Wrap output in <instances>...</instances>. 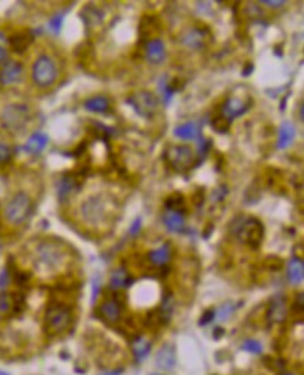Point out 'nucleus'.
Returning <instances> with one entry per match:
<instances>
[{
	"mask_svg": "<svg viewBox=\"0 0 304 375\" xmlns=\"http://www.w3.org/2000/svg\"><path fill=\"white\" fill-rule=\"evenodd\" d=\"M68 257V247L61 240H41L34 249L35 267L45 273L59 271L66 264Z\"/></svg>",
	"mask_w": 304,
	"mask_h": 375,
	"instance_id": "1",
	"label": "nucleus"
},
{
	"mask_svg": "<svg viewBox=\"0 0 304 375\" xmlns=\"http://www.w3.org/2000/svg\"><path fill=\"white\" fill-rule=\"evenodd\" d=\"M114 203H111L108 198L102 194L90 196L83 201L80 205V217L84 224L93 228H101L107 225L112 218L114 211Z\"/></svg>",
	"mask_w": 304,
	"mask_h": 375,
	"instance_id": "2",
	"label": "nucleus"
},
{
	"mask_svg": "<svg viewBox=\"0 0 304 375\" xmlns=\"http://www.w3.org/2000/svg\"><path fill=\"white\" fill-rule=\"evenodd\" d=\"M230 232L244 245L250 246L251 249H258L262 245L265 229L264 224L255 217L241 215L230 222Z\"/></svg>",
	"mask_w": 304,
	"mask_h": 375,
	"instance_id": "3",
	"label": "nucleus"
},
{
	"mask_svg": "<svg viewBox=\"0 0 304 375\" xmlns=\"http://www.w3.org/2000/svg\"><path fill=\"white\" fill-rule=\"evenodd\" d=\"M163 159L177 173H187L196 167V153L187 145H170L164 150Z\"/></svg>",
	"mask_w": 304,
	"mask_h": 375,
	"instance_id": "4",
	"label": "nucleus"
},
{
	"mask_svg": "<svg viewBox=\"0 0 304 375\" xmlns=\"http://www.w3.org/2000/svg\"><path fill=\"white\" fill-rule=\"evenodd\" d=\"M33 214V200L27 193L20 191L14 194L5 207V219L10 225L20 226Z\"/></svg>",
	"mask_w": 304,
	"mask_h": 375,
	"instance_id": "5",
	"label": "nucleus"
},
{
	"mask_svg": "<svg viewBox=\"0 0 304 375\" xmlns=\"http://www.w3.org/2000/svg\"><path fill=\"white\" fill-rule=\"evenodd\" d=\"M44 319H45V328L49 333L61 334L70 328L73 316L68 305L61 302H54L48 305Z\"/></svg>",
	"mask_w": 304,
	"mask_h": 375,
	"instance_id": "6",
	"label": "nucleus"
},
{
	"mask_svg": "<svg viewBox=\"0 0 304 375\" xmlns=\"http://www.w3.org/2000/svg\"><path fill=\"white\" fill-rule=\"evenodd\" d=\"M31 118V113L26 104H9L0 114V124L2 127L12 134H17L26 128V125Z\"/></svg>",
	"mask_w": 304,
	"mask_h": 375,
	"instance_id": "7",
	"label": "nucleus"
},
{
	"mask_svg": "<svg viewBox=\"0 0 304 375\" xmlns=\"http://www.w3.org/2000/svg\"><path fill=\"white\" fill-rule=\"evenodd\" d=\"M31 77L41 89L51 87L58 79V66L54 59L48 55L38 56L31 68Z\"/></svg>",
	"mask_w": 304,
	"mask_h": 375,
	"instance_id": "8",
	"label": "nucleus"
},
{
	"mask_svg": "<svg viewBox=\"0 0 304 375\" xmlns=\"http://www.w3.org/2000/svg\"><path fill=\"white\" fill-rule=\"evenodd\" d=\"M126 102H128V104H130L132 109L135 110L136 114H139L143 118H147V120H151L159 110V100H157L155 93H151L149 90L136 91L133 95L129 96Z\"/></svg>",
	"mask_w": 304,
	"mask_h": 375,
	"instance_id": "9",
	"label": "nucleus"
},
{
	"mask_svg": "<svg viewBox=\"0 0 304 375\" xmlns=\"http://www.w3.org/2000/svg\"><path fill=\"white\" fill-rule=\"evenodd\" d=\"M84 178H86V173H83V170L70 171V173L63 174L59 184H58V194H59V198L62 201L80 190L81 185L84 183Z\"/></svg>",
	"mask_w": 304,
	"mask_h": 375,
	"instance_id": "10",
	"label": "nucleus"
},
{
	"mask_svg": "<svg viewBox=\"0 0 304 375\" xmlns=\"http://www.w3.org/2000/svg\"><path fill=\"white\" fill-rule=\"evenodd\" d=\"M122 295H116L115 294V298H111V300H107L102 302L100 308H98V314L101 316L102 319L108 323H116V322L121 319L122 316V309H123V305H125V297L121 298Z\"/></svg>",
	"mask_w": 304,
	"mask_h": 375,
	"instance_id": "11",
	"label": "nucleus"
},
{
	"mask_svg": "<svg viewBox=\"0 0 304 375\" xmlns=\"http://www.w3.org/2000/svg\"><path fill=\"white\" fill-rule=\"evenodd\" d=\"M163 23L156 14H144L139 23V35L140 40L144 42L151 41L155 38H159V34L162 33Z\"/></svg>",
	"mask_w": 304,
	"mask_h": 375,
	"instance_id": "12",
	"label": "nucleus"
},
{
	"mask_svg": "<svg viewBox=\"0 0 304 375\" xmlns=\"http://www.w3.org/2000/svg\"><path fill=\"white\" fill-rule=\"evenodd\" d=\"M210 37L209 28L205 26L203 27H192L187 30L181 37V42L184 47L191 48V49H201V48L206 47L208 40Z\"/></svg>",
	"mask_w": 304,
	"mask_h": 375,
	"instance_id": "13",
	"label": "nucleus"
},
{
	"mask_svg": "<svg viewBox=\"0 0 304 375\" xmlns=\"http://www.w3.org/2000/svg\"><path fill=\"white\" fill-rule=\"evenodd\" d=\"M251 103L252 100H247L244 102L241 99H237V97H231V99H227L226 103L222 106V116H224L227 120H233L236 117L243 116L244 113H247L248 109H250Z\"/></svg>",
	"mask_w": 304,
	"mask_h": 375,
	"instance_id": "14",
	"label": "nucleus"
},
{
	"mask_svg": "<svg viewBox=\"0 0 304 375\" xmlns=\"http://www.w3.org/2000/svg\"><path fill=\"white\" fill-rule=\"evenodd\" d=\"M144 56L153 65L162 63L166 59L167 51H166V45L162 41V38H155L144 44Z\"/></svg>",
	"mask_w": 304,
	"mask_h": 375,
	"instance_id": "15",
	"label": "nucleus"
},
{
	"mask_svg": "<svg viewBox=\"0 0 304 375\" xmlns=\"http://www.w3.org/2000/svg\"><path fill=\"white\" fill-rule=\"evenodd\" d=\"M23 65L19 61H7L0 69V84L9 86L16 83L23 75Z\"/></svg>",
	"mask_w": 304,
	"mask_h": 375,
	"instance_id": "16",
	"label": "nucleus"
},
{
	"mask_svg": "<svg viewBox=\"0 0 304 375\" xmlns=\"http://www.w3.org/2000/svg\"><path fill=\"white\" fill-rule=\"evenodd\" d=\"M34 41V34L30 30H20L10 37V48L16 54H24Z\"/></svg>",
	"mask_w": 304,
	"mask_h": 375,
	"instance_id": "17",
	"label": "nucleus"
},
{
	"mask_svg": "<svg viewBox=\"0 0 304 375\" xmlns=\"http://www.w3.org/2000/svg\"><path fill=\"white\" fill-rule=\"evenodd\" d=\"M287 315V307H286V298L277 295L275 297L272 302H270L269 308H268V319L273 323H280L286 319Z\"/></svg>",
	"mask_w": 304,
	"mask_h": 375,
	"instance_id": "18",
	"label": "nucleus"
},
{
	"mask_svg": "<svg viewBox=\"0 0 304 375\" xmlns=\"http://www.w3.org/2000/svg\"><path fill=\"white\" fill-rule=\"evenodd\" d=\"M48 142H49V138H48L47 134H44V132H34L31 137L28 138L24 149L27 150L28 153H31V155H40L41 152L47 148Z\"/></svg>",
	"mask_w": 304,
	"mask_h": 375,
	"instance_id": "19",
	"label": "nucleus"
},
{
	"mask_svg": "<svg viewBox=\"0 0 304 375\" xmlns=\"http://www.w3.org/2000/svg\"><path fill=\"white\" fill-rule=\"evenodd\" d=\"M171 259V247H170L169 243H164L160 247H157L155 250H151L149 253V260L150 263L155 267H163L166 266L167 263Z\"/></svg>",
	"mask_w": 304,
	"mask_h": 375,
	"instance_id": "20",
	"label": "nucleus"
},
{
	"mask_svg": "<svg viewBox=\"0 0 304 375\" xmlns=\"http://www.w3.org/2000/svg\"><path fill=\"white\" fill-rule=\"evenodd\" d=\"M286 273H287V278H289L291 284H294V286L300 284L304 278L303 259L293 257L291 260H289V263H287V271Z\"/></svg>",
	"mask_w": 304,
	"mask_h": 375,
	"instance_id": "21",
	"label": "nucleus"
},
{
	"mask_svg": "<svg viewBox=\"0 0 304 375\" xmlns=\"http://www.w3.org/2000/svg\"><path fill=\"white\" fill-rule=\"evenodd\" d=\"M296 137V128L294 125L289 121H286L280 125V130H279V137H277V149H286L289 148L291 143H293V139Z\"/></svg>",
	"mask_w": 304,
	"mask_h": 375,
	"instance_id": "22",
	"label": "nucleus"
},
{
	"mask_svg": "<svg viewBox=\"0 0 304 375\" xmlns=\"http://www.w3.org/2000/svg\"><path fill=\"white\" fill-rule=\"evenodd\" d=\"M163 222L171 232H181L185 228V218L181 212L166 211V214L163 215Z\"/></svg>",
	"mask_w": 304,
	"mask_h": 375,
	"instance_id": "23",
	"label": "nucleus"
},
{
	"mask_svg": "<svg viewBox=\"0 0 304 375\" xmlns=\"http://www.w3.org/2000/svg\"><path fill=\"white\" fill-rule=\"evenodd\" d=\"M84 109L87 111H91V113L104 114V113H108L111 104L105 96H94V97H90L84 102Z\"/></svg>",
	"mask_w": 304,
	"mask_h": 375,
	"instance_id": "24",
	"label": "nucleus"
},
{
	"mask_svg": "<svg viewBox=\"0 0 304 375\" xmlns=\"http://www.w3.org/2000/svg\"><path fill=\"white\" fill-rule=\"evenodd\" d=\"M174 135L181 138L184 141H191V139H198L201 137V128L196 123H187L184 125H180L174 130Z\"/></svg>",
	"mask_w": 304,
	"mask_h": 375,
	"instance_id": "25",
	"label": "nucleus"
},
{
	"mask_svg": "<svg viewBox=\"0 0 304 375\" xmlns=\"http://www.w3.org/2000/svg\"><path fill=\"white\" fill-rule=\"evenodd\" d=\"M133 283V278L130 277V274L125 270V268H119L114 271V274L111 275V280H109V286L112 290H121V288H126L130 284Z\"/></svg>",
	"mask_w": 304,
	"mask_h": 375,
	"instance_id": "26",
	"label": "nucleus"
},
{
	"mask_svg": "<svg viewBox=\"0 0 304 375\" xmlns=\"http://www.w3.org/2000/svg\"><path fill=\"white\" fill-rule=\"evenodd\" d=\"M157 365L162 367L163 369H171L174 367L176 362V357H174V350L171 346H164V347L159 351V354L156 357Z\"/></svg>",
	"mask_w": 304,
	"mask_h": 375,
	"instance_id": "27",
	"label": "nucleus"
},
{
	"mask_svg": "<svg viewBox=\"0 0 304 375\" xmlns=\"http://www.w3.org/2000/svg\"><path fill=\"white\" fill-rule=\"evenodd\" d=\"M164 207L167 211H176L183 214L185 211V198L181 193H173L164 200Z\"/></svg>",
	"mask_w": 304,
	"mask_h": 375,
	"instance_id": "28",
	"label": "nucleus"
},
{
	"mask_svg": "<svg viewBox=\"0 0 304 375\" xmlns=\"http://www.w3.org/2000/svg\"><path fill=\"white\" fill-rule=\"evenodd\" d=\"M10 300H12V314L19 315L26 309V297L21 293L10 294Z\"/></svg>",
	"mask_w": 304,
	"mask_h": 375,
	"instance_id": "29",
	"label": "nucleus"
},
{
	"mask_svg": "<svg viewBox=\"0 0 304 375\" xmlns=\"http://www.w3.org/2000/svg\"><path fill=\"white\" fill-rule=\"evenodd\" d=\"M150 343L146 339H137V340L133 343V353H135L136 358L142 360L146 355L149 354L150 351Z\"/></svg>",
	"mask_w": 304,
	"mask_h": 375,
	"instance_id": "30",
	"label": "nucleus"
},
{
	"mask_svg": "<svg viewBox=\"0 0 304 375\" xmlns=\"http://www.w3.org/2000/svg\"><path fill=\"white\" fill-rule=\"evenodd\" d=\"M230 123H231L230 120H227L226 117L220 114V116H216L212 120L210 125H212V128L216 131V132H219V134H224V132L229 131Z\"/></svg>",
	"mask_w": 304,
	"mask_h": 375,
	"instance_id": "31",
	"label": "nucleus"
},
{
	"mask_svg": "<svg viewBox=\"0 0 304 375\" xmlns=\"http://www.w3.org/2000/svg\"><path fill=\"white\" fill-rule=\"evenodd\" d=\"M196 145H198V155H199V160H202L203 157L208 155V152L212 148V141L209 138H202L199 137L196 139Z\"/></svg>",
	"mask_w": 304,
	"mask_h": 375,
	"instance_id": "32",
	"label": "nucleus"
},
{
	"mask_svg": "<svg viewBox=\"0 0 304 375\" xmlns=\"http://www.w3.org/2000/svg\"><path fill=\"white\" fill-rule=\"evenodd\" d=\"M63 19H65L63 13L55 14L54 17L49 20V23H48V30H49L52 34H59V33H61L62 24H63Z\"/></svg>",
	"mask_w": 304,
	"mask_h": 375,
	"instance_id": "33",
	"label": "nucleus"
},
{
	"mask_svg": "<svg viewBox=\"0 0 304 375\" xmlns=\"http://www.w3.org/2000/svg\"><path fill=\"white\" fill-rule=\"evenodd\" d=\"M159 89H160V93H162V99L164 104H169L171 102V99H173V91L170 90L169 87V83L166 82V77H163L162 80H160V84H159Z\"/></svg>",
	"mask_w": 304,
	"mask_h": 375,
	"instance_id": "34",
	"label": "nucleus"
},
{
	"mask_svg": "<svg viewBox=\"0 0 304 375\" xmlns=\"http://www.w3.org/2000/svg\"><path fill=\"white\" fill-rule=\"evenodd\" d=\"M241 348L248 351V353H252V354H259L262 351V344L257 340H245Z\"/></svg>",
	"mask_w": 304,
	"mask_h": 375,
	"instance_id": "35",
	"label": "nucleus"
},
{
	"mask_svg": "<svg viewBox=\"0 0 304 375\" xmlns=\"http://www.w3.org/2000/svg\"><path fill=\"white\" fill-rule=\"evenodd\" d=\"M12 314V300L9 294L0 295V315Z\"/></svg>",
	"mask_w": 304,
	"mask_h": 375,
	"instance_id": "36",
	"label": "nucleus"
},
{
	"mask_svg": "<svg viewBox=\"0 0 304 375\" xmlns=\"http://www.w3.org/2000/svg\"><path fill=\"white\" fill-rule=\"evenodd\" d=\"M86 9H87V12H90V13H88V17H81V19L86 21L87 24H97V23L101 21V13H100L97 9H93V7L90 6H87Z\"/></svg>",
	"mask_w": 304,
	"mask_h": 375,
	"instance_id": "37",
	"label": "nucleus"
},
{
	"mask_svg": "<svg viewBox=\"0 0 304 375\" xmlns=\"http://www.w3.org/2000/svg\"><path fill=\"white\" fill-rule=\"evenodd\" d=\"M12 156H13L12 148L6 143L0 142V164L9 163L12 160Z\"/></svg>",
	"mask_w": 304,
	"mask_h": 375,
	"instance_id": "38",
	"label": "nucleus"
},
{
	"mask_svg": "<svg viewBox=\"0 0 304 375\" xmlns=\"http://www.w3.org/2000/svg\"><path fill=\"white\" fill-rule=\"evenodd\" d=\"M205 198H206V193H205V189L202 187H199V189H196V191L194 193V197H192V201L195 203V205L198 207H201V205L205 203Z\"/></svg>",
	"mask_w": 304,
	"mask_h": 375,
	"instance_id": "39",
	"label": "nucleus"
},
{
	"mask_svg": "<svg viewBox=\"0 0 304 375\" xmlns=\"http://www.w3.org/2000/svg\"><path fill=\"white\" fill-rule=\"evenodd\" d=\"M14 281L19 284V286H26L28 281H30V274L28 273H23V271H19V270H16L14 271Z\"/></svg>",
	"mask_w": 304,
	"mask_h": 375,
	"instance_id": "40",
	"label": "nucleus"
},
{
	"mask_svg": "<svg viewBox=\"0 0 304 375\" xmlns=\"http://www.w3.org/2000/svg\"><path fill=\"white\" fill-rule=\"evenodd\" d=\"M184 86H185V83H184V80H181L180 77H174L173 80H170V82H169V87H170V90L173 91V93H176V91H180V90H183Z\"/></svg>",
	"mask_w": 304,
	"mask_h": 375,
	"instance_id": "41",
	"label": "nucleus"
},
{
	"mask_svg": "<svg viewBox=\"0 0 304 375\" xmlns=\"http://www.w3.org/2000/svg\"><path fill=\"white\" fill-rule=\"evenodd\" d=\"M9 280H10V274H9V270H3L0 273V288H6V286L9 284Z\"/></svg>",
	"mask_w": 304,
	"mask_h": 375,
	"instance_id": "42",
	"label": "nucleus"
},
{
	"mask_svg": "<svg viewBox=\"0 0 304 375\" xmlns=\"http://www.w3.org/2000/svg\"><path fill=\"white\" fill-rule=\"evenodd\" d=\"M215 315H216L215 311H208V312L202 316V321H201V323H202V325L203 323H209V322L215 318Z\"/></svg>",
	"mask_w": 304,
	"mask_h": 375,
	"instance_id": "43",
	"label": "nucleus"
},
{
	"mask_svg": "<svg viewBox=\"0 0 304 375\" xmlns=\"http://www.w3.org/2000/svg\"><path fill=\"white\" fill-rule=\"evenodd\" d=\"M140 222H142L140 218H137L135 222H133V225H132V228H130V233H132V235H135V233H137L139 231H140Z\"/></svg>",
	"mask_w": 304,
	"mask_h": 375,
	"instance_id": "44",
	"label": "nucleus"
},
{
	"mask_svg": "<svg viewBox=\"0 0 304 375\" xmlns=\"http://www.w3.org/2000/svg\"><path fill=\"white\" fill-rule=\"evenodd\" d=\"M264 5H266L268 7H282L284 5V2H262Z\"/></svg>",
	"mask_w": 304,
	"mask_h": 375,
	"instance_id": "45",
	"label": "nucleus"
},
{
	"mask_svg": "<svg viewBox=\"0 0 304 375\" xmlns=\"http://www.w3.org/2000/svg\"><path fill=\"white\" fill-rule=\"evenodd\" d=\"M6 58H7L6 49H5V48L0 47V63H3V62L6 61Z\"/></svg>",
	"mask_w": 304,
	"mask_h": 375,
	"instance_id": "46",
	"label": "nucleus"
},
{
	"mask_svg": "<svg viewBox=\"0 0 304 375\" xmlns=\"http://www.w3.org/2000/svg\"><path fill=\"white\" fill-rule=\"evenodd\" d=\"M251 70H252V65H251L250 62H248V63H247V66H245V69H244V76L250 75Z\"/></svg>",
	"mask_w": 304,
	"mask_h": 375,
	"instance_id": "47",
	"label": "nucleus"
},
{
	"mask_svg": "<svg viewBox=\"0 0 304 375\" xmlns=\"http://www.w3.org/2000/svg\"><path fill=\"white\" fill-rule=\"evenodd\" d=\"M0 375H9L7 372H5V371H0Z\"/></svg>",
	"mask_w": 304,
	"mask_h": 375,
	"instance_id": "48",
	"label": "nucleus"
},
{
	"mask_svg": "<svg viewBox=\"0 0 304 375\" xmlns=\"http://www.w3.org/2000/svg\"><path fill=\"white\" fill-rule=\"evenodd\" d=\"M107 375H118V372H111V374H107Z\"/></svg>",
	"mask_w": 304,
	"mask_h": 375,
	"instance_id": "49",
	"label": "nucleus"
},
{
	"mask_svg": "<svg viewBox=\"0 0 304 375\" xmlns=\"http://www.w3.org/2000/svg\"><path fill=\"white\" fill-rule=\"evenodd\" d=\"M284 375H294V374H291V372H286V374H284Z\"/></svg>",
	"mask_w": 304,
	"mask_h": 375,
	"instance_id": "50",
	"label": "nucleus"
},
{
	"mask_svg": "<svg viewBox=\"0 0 304 375\" xmlns=\"http://www.w3.org/2000/svg\"><path fill=\"white\" fill-rule=\"evenodd\" d=\"M0 247H2V242H0Z\"/></svg>",
	"mask_w": 304,
	"mask_h": 375,
	"instance_id": "51",
	"label": "nucleus"
}]
</instances>
